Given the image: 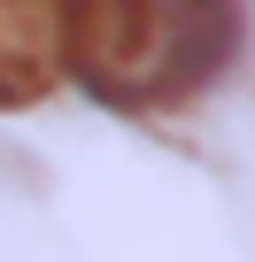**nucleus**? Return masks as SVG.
<instances>
[{
	"mask_svg": "<svg viewBox=\"0 0 255 262\" xmlns=\"http://www.w3.org/2000/svg\"><path fill=\"white\" fill-rule=\"evenodd\" d=\"M232 0H54V54L116 116L193 100L232 62Z\"/></svg>",
	"mask_w": 255,
	"mask_h": 262,
	"instance_id": "1",
	"label": "nucleus"
}]
</instances>
